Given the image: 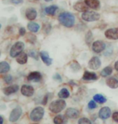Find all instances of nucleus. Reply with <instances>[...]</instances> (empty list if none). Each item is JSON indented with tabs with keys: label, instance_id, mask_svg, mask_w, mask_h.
<instances>
[{
	"label": "nucleus",
	"instance_id": "obj_12",
	"mask_svg": "<svg viewBox=\"0 0 118 124\" xmlns=\"http://www.w3.org/2000/svg\"><path fill=\"white\" fill-rule=\"evenodd\" d=\"M88 65L91 69L96 70V69H98L100 66H101V61H100L99 57L94 56V57H92L91 60H90Z\"/></svg>",
	"mask_w": 118,
	"mask_h": 124
},
{
	"label": "nucleus",
	"instance_id": "obj_13",
	"mask_svg": "<svg viewBox=\"0 0 118 124\" xmlns=\"http://www.w3.org/2000/svg\"><path fill=\"white\" fill-rule=\"evenodd\" d=\"M66 116L69 118L75 119L79 116V111L74 108H68L66 111Z\"/></svg>",
	"mask_w": 118,
	"mask_h": 124
},
{
	"label": "nucleus",
	"instance_id": "obj_23",
	"mask_svg": "<svg viewBox=\"0 0 118 124\" xmlns=\"http://www.w3.org/2000/svg\"><path fill=\"white\" fill-rule=\"evenodd\" d=\"M66 122L67 121H66V117L61 115H57L56 117L54 118V124H65V123H66Z\"/></svg>",
	"mask_w": 118,
	"mask_h": 124
},
{
	"label": "nucleus",
	"instance_id": "obj_3",
	"mask_svg": "<svg viewBox=\"0 0 118 124\" xmlns=\"http://www.w3.org/2000/svg\"><path fill=\"white\" fill-rule=\"evenodd\" d=\"M44 114H45V110L43 108L41 107V106L36 107L30 113V119L33 121V122H39L43 118Z\"/></svg>",
	"mask_w": 118,
	"mask_h": 124
},
{
	"label": "nucleus",
	"instance_id": "obj_34",
	"mask_svg": "<svg viewBox=\"0 0 118 124\" xmlns=\"http://www.w3.org/2000/svg\"><path fill=\"white\" fill-rule=\"evenodd\" d=\"M43 29H44V31L45 32V33H49L51 30V25H50L49 23H45L44 24V27H43Z\"/></svg>",
	"mask_w": 118,
	"mask_h": 124
},
{
	"label": "nucleus",
	"instance_id": "obj_18",
	"mask_svg": "<svg viewBox=\"0 0 118 124\" xmlns=\"http://www.w3.org/2000/svg\"><path fill=\"white\" fill-rule=\"evenodd\" d=\"M19 90V86L17 85H10L8 87H6L3 89V93L6 95H11L12 93H16Z\"/></svg>",
	"mask_w": 118,
	"mask_h": 124
},
{
	"label": "nucleus",
	"instance_id": "obj_21",
	"mask_svg": "<svg viewBox=\"0 0 118 124\" xmlns=\"http://www.w3.org/2000/svg\"><path fill=\"white\" fill-rule=\"evenodd\" d=\"M16 61L20 64H26L27 61V55L24 53H21L18 56H17Z\"/></svg>",
	"mask_w": 118,
	"mask_h": 124
},
{
	"label": "nucleus",
	"instance_id": "obj_7",
	"mask_svg": "<svg viewBox=\"0 0 118 124\" xmlns=\"http://www.w3.org/2000/svg\"><path fill=\"white\" fill-rule=\"evenodd\" d=\"M105 48H106V44L101 40L95 41L93 44H92V49H93V51L95 53H101L102 51L104 50Z\"/></svg>",
	"mask_w": 118,
	"mask_h": 124
},
{
	"label": "nucleus",
	"instance_id": "obj_35",
	"mask_svg": "<svg viewBox=\"0 0 118 124\" xmlns=\"http://www.w3.org/2000/svg\"><path fill=\"white\" fill-rule=\"evenodd\" d=\"M95 100L94 101H90L89 103H88V108L91 109V110H92V109H95L97 107V105L96 103L95 102Z\"/></svg>",
	"mask_w": 118,
	"mask_h": 124
},
{
	"label": "nucleus",
	"instance_id": "obj_15",
	"mask_svg": "<svg viewBox=\"0 0 118 124\" xmlns=\"http://www.w3.org/2000/svg\"><path fill=\"white\" fill-rule=\"evenodd\" d=\"M40 56H41V60L43 61V62L46 64V65L49 66L50 64H52L53 60L49 57V53H48L47 52H45V51H41V53H40Z\"/></svg>",
	"mask_w": 118,
	"mask_h": 124
},
{
	"label": "nucleus",
	"instance_id": "obj_22",
	"mask_svg": "<svg viewBox=\"0 0 118 124\" xmlns=\"http://www.w3.org/2000/svg\"><path fill=\"white\" fill-rule=\"evenodd\" d=\"M27 29L32 32H37L40 29V26H39V24L36 23L30 22V23L27 24Z\"/></svg>",
	"mask_w": 118,
	"mask_h": 124
},
{
	"label": "nucleus",
	"instance_id": "obj_29",
	"mask_svg": "<svg viewBox=\"0 0 118 124\" xmlns=\"http://www.w3.org/2000/svg\"><path fill=\"white\" fill-rule=\"evenodd\" d=\"M71 68L73 71H74V72H76V71H79L80 69H81V67H80L79 65V63H77V62H75L74 61L73 63L71 64Z\"/></svg>",
	"mask_w": 118,
	"mask_h": 124
},
{
	"label": "nucleus",
	"instance_id": "obj_17",
	"mask_svg": "<svg viewBox=\"0 0 118 124\" xmlns=\"http://www.w3.org/2000/svg\"><path fill=\"white\" fill-rule=\"evenodd\" d=\"M82 79H83L84 81H95L98 79V77L95 73L86 71V72H84V73H83Z\"/></svg>",
	"mask_w": 118,
	"mask_h": 124
},
{
	"label": "nucleus",
	"instance_id": "obj_19",
	"mask_svg": "<svg viewBox=\"0 0 118 124\" xmlns=\"http://www.w3.org/2000/svg\"><path fill=\"white\" fill-rule=\"evenodd\" d=\"M106 84L109 87L112 89H117L118 88V80L115 78H109L107 79Z\"/></svg>",
	"mask_w": 118,
	"mask_h": 124
},
{
	"label": "nucleus",
	"instance_id": "obj_25",
	"mask_svg": "<svg viewBox=\"0 0 118 124\" xmlns=\"http://www.w3.org/2000/svg\"><path fill=\"white\" fill-rule=\"evenodd\" d=\"M57 10H58V7H57V6H55V5H52V6H49V7H46L45 11L46 14L50 15V16H54Z\"/></svg>",
	"mask_w": 118,
	"mask_h": 124
},
{
	"label": "nucleus",
	"instance_id": "obj_4",
	"mask_svg": "<svg viewBox=\"0 0 118 124\" xmlns=\"http://www.w3.org/2000/svg\"><path fill=\"white\" fill-rule=\"evenodd\" d=\"M24 48V44L23 42H20V41L16 42V43L11 47V51H10V55H11V57L18 56L19 54L23 52Z\"/></svg>",
	"mask_w": 118,
	"mask_h": 124
},
{
	"label": "nucleus",
	"instance_id": "obj_31",
	"mask_svg": "<svg viewBox=\"0 0 118 124\" xmlns=\"http://www.w3.org/2000/svg\"><path fill=\"white\" fill-rule=\"evenodd\" d=\"M79 124H91V122L87 118H81L79 120Z\"/></svg>",
	"mask_w": 118,
	"mask_h": 124
},
{
	"label": "nucleus",
	"instance_id": "obj_16",
	"mask_svg": "<svg viewBox=\"0 0 118 124\" xmlns=\"http://www.w3.org/2000/svg\"><path fill=\"white\" fill-rule=\"evenodd\" d=\"M25 16L27 19L29 20H33L36 18L37 16V12L34 8H28L26 10V12H25Z\"/></svg>",
	"mask_w": 118,
	"mask_h": 124
},
{
	"label": "nucleus",
	"instance_id": "obj_14",
	"mask_svg": "<svg viewBox=\"0 0 118 124\" xmlns=\"http://www.w3.org/2000/svg\"><path fill=\"white\" fill-rule=\"evenodd\" d=\"M87 5L86 4L85 2L82 1H79L77 2H75V4L74 5V9L79 12H85L87 11Z\"/></svg>",
	"mask_w": 118,
	"mask_h": 124
},
{
	"label": "nucleus",
	"instance_id": "obj_26",
	"mask_svg": "<svg viewBox=\"0 0 118 124\" xmlns=\"http://www.w3.org/2000/svg\"><path fill=\"white\" fill-rule=\"evenodd\" d=\"M93 99L96 101V102L100 103V104H103L104 102H106L107 99L105 97H104L101 94H95V95L93 97Z\"/></svg>",
	"mask_w": 118,
	"mask_h": 124
},
{
	"label": "nucleus",
	"instance_id": "obj_9",
	"mask_svg": "<svg viewBox=\"0 0 118 124\" xmlns=\"http://www.w3.org/2000/svg\"><path fill=\"white\" fill-rule=\"evenodd\" d=\"M20 91H21V93L23 94L24 96H26V97H31L33 95V93H34L33 87L28 85H24L21 87Z\"/></svg>",
	"mask_w": 118,
	"mask_h": 124
},
{
	"label": "nucleus",
	"instance_id": "obj_11",
	"mask_svg": "<svg viewBox=\"0 0 118 124\" xmlns=\"http://www.w3.org/2000/svg\"><path fill=\"white\" fill-rule=\"evenodd\" d=\"M111 113H112V111L110 110V108L105 106V107H103L100 109V110L99 112V117L101 118V119L105 120L111 116Z\"/></svg>",
	"mask_w": 118,
	"mask_h": 124
},
{
	"label": "nucleus",
	"instance_id": "obj_36",
	"mask_svg": "<svg viewBox=\"0 0 118 124\" xmlns=\"http://www.w3.org/2000/svg\"><path fill=\"white\" fill-rule=\"evenodd\" d=\"M92 34H91V31H88V33L87 34V36H86V40L87 43L89 44V42L91 40V39H92Z\"/></svg>",
	"mask_w": 118,
	"mask_h": 124
},
{
	"label": "nucleus",
	"instance_id": "obj_41",
	"mask_svg": "<svg viewBox=\"0 0 118 124\" xmlns=\"http://www.w3.org/2000/svg\"><path fill=\"white\" fill-rule=\"evenodd\" d=\"M114 67H115V69L118 72V61L115 63V64H114Z\"/></svg>",
	"mask_w": 118,
	"mask_h": 124
},
{
	"label": "nucleus",
	"instance_id": "obj_38",
	"mask_svg": "<svg viewBox=\"0 0 118 124\" xmlns=\"http://www.w3.org/2000/svg\"><path fill=\"white\" fill-rule=\"evenodd\" d=\"M54 80H56V81H62V78H61V76L59 75V74H55V75L54 76Z\"/></svg>",
	"mask_w": 118,
	"mask_h": 124
},
{
	"label": "nucleus",
	"instance_id": "obj_20",
	"mask_svg": "<svg viewBox=\"0 0 118 124\" xmlns=\"http://www.w3.org/2000/svg\"><path fill=\"white\" fill-rule=\"evenodd\" d=\"M86 4L92 9H98L100 7L99 0H84Z\"/></svg>",
	"mask_w": 118,
	"mask_h": 124
},
{
	"label": "nucleus",
	"instance_id": "obj_37",
	"mask_svg": "<svg viewBox=\"0 0 118 124\" xmlns=\"http://www.w3.org/2000/svg\"><path fill=\"white\" fill-rule=\"evenodd\" d=\"M112 118H113V120L115 122L118 123V111L117 112L113 113V115H112Z\"/></svg>",
	"mask_w": 118,
	"mask_h": 124
},
{
	"label": "nucleus",
	"instance_id": "obj_30",
	"mask_svg": "<svg viewBox=\"0 0 118 124\" xmlns=\"http://www.w3.org/2000/svg\"><path fill=\"white\" fill-rule=\"evenodd\" d=\"M27 39L28 40L31 44H34V42L36 40V38L34 35H32V34H27Z\"/></svg>",
	"mask_w": 118,
	"mask_h": 124
},
{
	"label": "nucleus",
	"instance_id": "obj_10",
	"mask_svg": "<svg viewBox=\"0 0 118 124\" xmlns=\"http://www.w3.org/2000/svg\"><path fill=\"white\" fill-rule=\"evenodd\" d=\"M27 81H33V82H39L41 81V80L42 79V76L41 74L39 73V72H32L28 74L27 76Z\"/></svg>",
	"mask_w": 118,
	"mask_h": 124
},
{
	"label": "nucleus",
	"instance_id": "obj_39",
	"mask_svg": "<svg viewBox=\"0 0 118 124\" xmlns=\"http://www.w3.org/2000/svg\"><path fill=\"white\" fill-rule=\"evenodd\" d=\"M25 33H26V30H25V28H21L20 29H19V34L20 35V36H24Z\"/></svg>",
	"mask_w": 118,
	"mask_h": 124
},
{
	"label": "nucleus",
	"instance_id": "obj_2",
	"mask_svg": "<svg viewBox=\"0 0 118 124\" xmlns=\"http://www.w3.org/2000/svg\"><path fill=\"white\" fill-rule=\"evenodd\" d=\"M66 106V101L62 99H59V100H56L50 103L49 105V110L50 111H52L53 113H59L61 112L62 110H63L65 107Z\"/></svg>",
	"mask_w": 118,
	"mask_h": 124
},
{
	"label": "nucleus",
	"instance_id": "obj_32",
	"mask_svg": "<svg viewBox=\"0 0 118 124\" xmlns=\"http://www.w3.org/2000/svg\"><path fill=\"white\" fill-rule=\"evenodd\" d=\"M29 56H31L32 57H33L34 59H36V60H38L39 53L35 50H31V51H29Z\"/></svg>",
	"mask_w": 118,
	"mask_h": 124
},
{
	"label": "nucleus",
	"instance_id": "obj_8",
	"mask_svg": "<svg viewBox=\"0 0 118 124\" xmlns=\"http://www.w3.org/2000/svg\"><path fill=\"white\" fill-rule=\"evenodd\" d=\"M105 36L110 39H118V28H109L105 31Z\"/></svg>",
	"mask_w": 118,
	"mask_h": 124
},
{
	"label": "nucleus",
	"instance_id": "obj_28",
	"mask_svg": "<svg viewBox=\"0 0 118 124\" xmlns=\"http://www.w3.org/2000/svg\"><path fill=\"white\" fill-rule=\"evenodd\" d=\"M112 73V69L111 66H107L106 68H104L100 73V75L102 77H108L109 75H111V73Z\"/></svg>",
	"mask_w": 118,
	"mask_h": 124
},
{
	"label": "nucleus",
	"instance_id": "obj_43",
	"mask_svg": "<svg viewBox=\"0 0 118 124\" xmlns=\"http://www.w3.org/2000/svg\"><path fill=\"white\" fill-rule=\"evenodd\" d=\"M0 118H1V124H3V118H2V116L0 117Z\"/></svg>",
	"mask_w": 118,
	"mask_h": 124
},
{
	"label": "nucleus",
	"instance_id": "obj_42",
	"mask_svg": "<svg viewBox=\"0 0 118 124\" xmlns=\"http://www.w3.org/2000/svg\"><path fill=\"white\" fill-rule=\"evenodd\" d=\"M47 100H48V97L46 96V97H45L44 101H43V102H42V103H43L44 105H45V104H46V103H47Z\"/></svg>",
	"mask_w": 118,
	"mask_h": 124
},
{
	"label": "nucleus",
	"instance_id": "obj_1",
	"mask_svg": "<svg viewBox=\"0 0 118 124\" xmlns=\"http://www.w3.org/2000/svg\"><path fill=\"white\" fill-rule=\"evenodd\" d=\"M58 20L60 23L66 28H71L74 25L75 18L74 16L70 12H62L59 15Z\"/></svg>",
	"mask_w": 118,
	"mask_h": 124
},
{
	"label": "nucleus",
	"instance_id": "obj_24",
	"mask_svg": "<svg viewBox=\"0 0 118 124\" xmlns=\"http://www.w3.org/2000/svg\"><path fill=\"white\" fill-rule=\"evenodd\" d=\"M10 70V65L6 61H2L0 63V73H6Z\"/></svg>",
	"mask_w": 118,
	"mask_h": 124
},
{
	"label": "nucleus",
	"instance_id": "obj_40",
	"mask_svg": "<svg viewBox=\"0 0 118 124\" xmlns=\"http://www.w3.org/2000/svg\"><path fill=\"white\" fill-rule=\"evenodd\" d=\"M11 2H13L15 4H19V3H21V2H23L24 0H11Z\"/></svg>",
	"mask_w": 118,
	"mask_h": 124
},
{
	"label": "nucleus",
	"instance_id": "obj_33",
	"mask_svg": "<svg viewBox=\"0 0 118 124\" xmlns=\"http://www.w3.org/2000/svg\"><path fill=\"white\" fill-rule=\"evenodd\" d=\"M3 80L6 83L10 84L12 81V80H13V78H12V77L11 75H5L3 77Z\"/></svg>",
	"mask_w": 118,
	"mask_h": 124
},
{
	"label": "nucleus",
	"instance_id": "obj_44",
	"mask_svg": "<svg viewBox=\"0 0 118 124\" xmlns=\"http://www.w3.org/2000/svg\"><path fill=\"white\" fill-rule=\"evenodd\" d=\"M45 1H46V2H50V1H52V0H45Z\"/></svg>",
	"mask_w": 118,
	"mask_h": 124
},
{
	"label": "nucleus",
	"instance_id": "obj_6",
	"mask_svg": "<svg viewBox=\"0 0 118 124\" xmlns=\"http://www.w3.org/2000/svg\"><path fill=\"white\" fill-rule=\"evenodd\" d=\"M21 115H22V109L20 106H17V107L13 109L11 112V115H10V117H9L10 122H11V123L16 122L19 118V117L21 116Z\"/></svg>",
	"mask_w": 118,
	"mask_h": 124
},
{
	"label": "nucleus",
	"instance_id": "obj_5",
	"mask_svg": "<svg viewBox=\"0 0 118 124\" xmlns=\"http://www.w3.org/2000/svg\"><path fill=\"white\" fill-rule=\"evenodd\" d=\"M100 14L95 11H85L82 15V19L87 22H93L96 21L100 19Z\"/></svg>",
	"mask_w": 118,
	"mask_h": 124
},
{
	"label": "nucleus",
	"instance_id": "obj_27",
	"mask_svg": "<svg viewBox=\"0 0 118 124\" xmlns=\"http://www.w3.org/2000/svg\"><path fill=\"white\" fill-rule=\"evenodd\" d=\"M58 97L60 98H67L70 97V92L69 90L66 88L62 89L58 93Z\"/></svg>",
	"mask_w": 118,
	"mask_h": 124
}]
</instances>
